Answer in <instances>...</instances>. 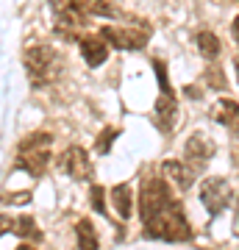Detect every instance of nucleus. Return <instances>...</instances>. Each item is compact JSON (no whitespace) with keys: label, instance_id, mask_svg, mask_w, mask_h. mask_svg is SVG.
<instances>
[{"label":"nucleus","instance_id":"f257e3e1","mask_svg":"<svg viewBox=\"0 0 239 250\" xmlns=\"http://www.w3.org/2000/svg\"><path fill=\"white\" fill-rule=\"evenodd\" d=\"M145 231L151 233L153 239H167V242H184L192 236V228L186 223L184 217V208L178 203L175 197L170 200L159 214H153L151 220H145Z\"/></svg>","mask_w":239,"mask_h":250},{"label":"nucleus","instance_id":"b1692460","mask_svg":"<svg viewBox=\"0 0 239 250\" xmlns=\"http://www.w3.org/2000/svg\"><path fill=\"white\" fill-rule=\"evenodd\" d=\"M234 231L239 233V197H237V217H234Z\"/></svg>","mask_w":239,"mask_h":250},{"label":"nucleus","instance_id":"f3484780","mask_svg":"<svg viewBox=\"0 0 239 250\" xmlns=\"http://www.w3.org/2000/svg\"><path fill=\"white\" fill-rule=\"evenodd\" d=\"M14 228H17V233L22 236V239H34V242L42 239V231H39V225H36L31 217H20Z\"/></svg>","mask_w":239,"mask_h":250},{"label":"nucleus","instance_id":"4468645a","mask_svg":"<svg viewBox=\"0 0 239 250\" xmlns=\"http://www.w3.org/2000/svg\"><path fill=\"white\" fill-rule=\"evenodd\" d=\"M111 203H114V211L123 217V220H125V217H131V208H133V206H131V189L125 187V184L114 187V189H111Z\"/></svg>","mask_w":239,"mask_h":250},{"label":"nucleus","instance_id":"aec40b11","mask_svg":"<svg viewBox=\"0 0 239 250\" xmlns=\"http://www.w3.org/2000/svg\"><path fill=\"white\" fill-rule=\"evenodd\" d=\"M117 134H120L117 128H109L106 134H103V136L98 139V153H109V150H111V142L117 139Z\"/></svg>","mask_w":239,"mask_h":250},{"label":"nucleus","instance_id":"393cba45","mask_svg":"<svg viewBox=\"0 0 239 250\" xmlns=\"http://www.w3.org/2000/svg\"><path fill=\"white\" fill-rule=\"evenodd\" d=\"M234 70H237V78H239V56L234 59Z\"/></svg>","mask_w":239,"mask_h":250},{"label":"nucleus","instance_id":"4be33fe9","mask_svg":"<svg viewBox=\"0 0 239 250\" xmlns=\"http://www.w3.org/2000/svg\"><path fill=\"white\" fill-rule=\"evenodd\" d=\"M6 200H11V203L22 206V203H28V200H31V195H28V192H22V195H11V197H6Z\"/></svg>","mask_w":239,"mask_h":250},{"label":"nucleus","instance_id":"2eb2a0df","mask_svg":"<svg viewBox=\"0 0 239 250\" xmlns=\"http://www.w3.org/2000/svg\"><path fill=\"white\" fill-rule=\"evenodd\" d=\"M75 233H78V248L81 250H98V233H95V225L89 223V220H81Z\"/></svg>","mask_w":239,"mask_h":250},{"label":"nucleus","instance_id":"6ab92c4d","mask_svg":"<svg viewBox=\"0 0 239 250\" xmlns=\"http://www.w3.org/2000/svg\"><path fill=\"white\" fill-rule=\"evenodd\" d=\"M206 83L214 86V89H220V92L228 86V81H225V75L220 72V67H209V70H206Z\"/></svg>","mask_w":239,"mask_h":250},{"label":"nucleus","instance_id":"f8f14e48","mask_svg":"<svg viewBox=\"0 0 239 250\" xmlns=\"http://www.w3.org/2000/svg\"><path fill=\"white\" fill-rule=\"evenodd\" d=\"M195 42H197V50H200V56L203 59H217L220 56V39H217V34L214 31H200V34L195 36Z\"/></svg>","mask_w":239,"mask_h":250},{"label":"nucleus","instance_id":"423d86ee","mask_svg":"<svg viewBox=\"0 0 239 250\" xmlns=\"http://www.w3.org/2000/svg\"><path fill=\"white\" fill-rule=\"evenodd\" d=\"M100 36H103L111 47H117V50H142V47L148 45V34H145L142 28L106 25V28H100Z\"/></svg>","mask_w":239,"mask_h":250},{"label":"nucleus","instance_id":"412c9836","mask_svg":"<svg viewBox=\"0 0 239 250\" xmlns=\"http://www.w3.org/2000/svg\"><path fill=\"white\" fill-rule=\"evenodd\" d=\"M89 192H92V206H95L100 214H103V211H106V203H103V189H100V187H92Z\"/></svg>","mask_w":239,"mask_h":250},{"label":"nucleus","instance_id":"9b49d317","mask_svg":"<svg viewBox=\"0 0 239 250\" xmlns=\"http://www.w3.org/2000/svg\"><path fill=\"white\" fill-rule=\"evenodd\" d=\"M156 114H159L161 131H173V120H175V95H161L156 103Z\"/></svg>","mask_w":239,"mask_h":250},{"label":"nucleus","instance_id":"f03ea898","mask_svg":"<svg viewBox=\"0 0 239 250\" xmlns=\"http://www.w3.org/2000/svg\"><path fill=\"white\" fill-rule=\"evenodd\" d=\"M25 70L34 86H47L50 81L59 78L62 72V56L56 53L50 45H36L25 50Z\"/></svg>","mask_w":239,"mask_h":250},{"label":"nucleus","instance_id":"39448f33","mask_svg":"<svg viewBox=\"0 0 239 250\" xmlns=\"http://www.w3.org/2000/svg\"><path fill=\"white\" fill-rule=\"evenodd\" d=\"M231 197L234 195H231V187H228L225 178H206L203 184H200V200H203L206 211L212 217L222 214V211L228 208Z\"/></svg>","mask_w":239,"mask_h":250},{"label":"nucleus","instance_id":"5701e85b","mask_svg":"<svg viewBox=\"0 0 239 250\" xmlns=\"http://www.w3.org/2000/svg\"><path fill=\"white\" fill-rule=\"evenodd\" d=\"M231 34H234V39H237V45H239V14L234 17V22H231Z\"/></svg>","mask_w":239,"mask_h":250},{"label":"nucleus","instance_id":"9d476101","mask_svg":"<svg viewBox=\"0 0 239 250\" xmlns=\"http://www.w3.org/2000/svg\"><path fill=\"white\" fill-rule=\"evenodd\" d=\"M161 170H164V175H167V178L173 181V184H175L178 189H189L192 184H195V172L189 170L186 164L175 161V159L164 161V164H161Z\"/></svg>","mask_w":239,"mask_h":250},{"label":"nucleus","instance_id":"dca6fc26","mask_svg":"<svg viewBox=\"0 0 239 250\" xmlns=\"http://www.w3.org/2000/svg\"><path fill=\"white\" fill-rule=\"evenodd\" d=\"M84 9H87V14H98V17H109V20L123 17L111 0H87V6H84Z\"/></svg>","mask_w":239,"mask_h":250},{"label":"nucleus","instance_id":"1a4fd4ad","mask_svg":"<svg viewBox=\"0 0 239 250\" xmlns=\"http://www.w3.org/2000/svg\"><path fill=\"white\" fill-rule=\"evenodd\" d=\"M81 56L89 67H100V64L109 59V42L103 39L100 34H89V36H81Z\"/></svg>","mask_w":239,"mask_h":250},{"label":"nucleus","instance_id":"ddd939ff","mask_svg":"<svg viewBox=\"0 0 239 250\" xmlns=\"http://www.w3.org/2000/svg\"><path fill=\"white\" fill-rule=\"evenodd\" d=\"M214 120L220 125H234L239 123V103H234V100H220L217 103V108H214Z\"/></svg>","mask_w":239,"mask_h":250},{"label":"nucleus","instance_id":"7ed1b4c3","mask_svg":"<svg viewBox=\"0 0 239 250\" xmlns=\"http://www.w3.org/2000/svg\"><path fill=\"white\" fill-rule=\"evenodd\" d=\"M50 145L53 136L50 134H34L20 142V156H17V167L20 170L31 172V175H42L47 161H50Z\"/></svg>","mask_w":239,"mask_h":250},{"label":"nucleus","instance_id":"bb28decb","mask_svg":"<svg viewBox=\"0 0 239 250\" xmlns=\"http://www.w3.org/2000/svg\"><path fill=\"white\" fill-rule=\"evenodd\" d=\"M234 136H239V123H237V125H234Z\"/></svg>","mask_w":239,"mask_h":250},{"label":"nucleus","instance_id":"0eeeda50","mask_svg":"<svg viewBox=\"0 0 239 250\" xmlns=\"http://www.w3.org/2000/svg\"><path fill=\"white\" fill-rule=\"evenodd\" d=\"M184 153H186V167L197 175V172L206 167V161L214 156V142H212V139H206L203 134H195V136H189V139H186Z\"/></svg>","mask_w":239,"mask_h":250},{"label":"nucleus","instance_id":"a878e982","mask_svg":"<svg viewBox=\"0 0 239 250\" xmlns=\"http://www.w3.org/2000/svg\"><path fill=\"white\" fill-rule=\"evenodd\" d=\"M17 250H34V245H20Z\"/></svg>","mask_w":239,"mask_h":250},{"label":"nucleus","instance_id":"20e7f679","mask_svg":"<svg viewBox=\"0 0 239 250\" xmlns=\"http://www.w3.org/2000/svg\"><path fill=\"white\" fill-rule=\"evenodd\" d=\"M170 200H173V195H170V184H167V181L151 178L148 184H142V195H139L142 223H145V220H151L153 214H159Z\"/></svg>","mask_w":239,"mask_h":250},{"label":"nucleus","instance_id":"6e6552de","mask_svg":"<svg viewBox=\"0 0 239 250\" xmlns=\"http://www.w3.org/2000/svg\"><path fill=\"white\" fill-rule=\"evenodd\" d=\"M59 164H62V170L75 181L92 178V164H89V156L84 153V147H67V150L62 153Z\"/></svg>","mask_w":239,"mask_h":250},{"label":"nucleus","instance_id":"a211bd4d","mask_svg":"<svg viewBox=\"0 0 239 250\" xmlns=\"http://www.w3.org/2000/svg\"><path fill=\"white\" fill-rule=\"evenodd\" d=\"M153 70H156V78H159V89H161V95H173V83H170V78H167V70H164V62H153Z\"/></svg>","mask_w":239,"mask_h":250}]
</instances>
